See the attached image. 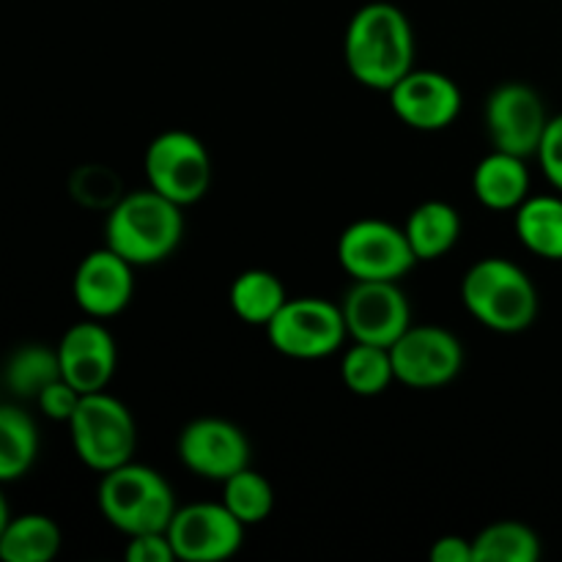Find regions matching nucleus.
Masks as SVG:
<instances>
[{
    "mask_svg": "<svg viewBox=\"0 0 562 562\" xmlns=\"http://www.w3.org/2000/svg\"><path fill=\"white\" fill-rule=\"evenodd\" d=\"M415 53L417 42L409 16L387 0L360 5L346 25V69L371 91L387 93L406 71L415 69Z\"/></svg>",
    "mask_w": 562,
    "mask_h": 562,
    "instance_id": "obj_1",
    "label": "nucleus"
},
{
    "mask_svg": "<svg viewBox=\"0 0 562 562\" xmlns=\"http://www.w3.org/2000/svg\"><path fill=\"white\" fill-rule=\"evenodd\" d=\"M184 239V206L157 190H132L108 209L104 245L132 267H154L179 250Z\"/></svg>",
    "mask_w": 562,
    "mask_h": 562,
    "instance_id": "obj_2",
    "label": "nucleus"
},
{
    "mask_svg": "<svg viewBox=\"0 0 562 562\" xmlns=\"http://www.w3.org/2000/svg\"><path fill=\"white\" fill-rule=\"evenodd\" d=\"M461 302L481 327L516 335L538 318V289L525 267L503 256H486L461 278Z\"/></svg>",
    "mask_w": 562,
    "mask_h": 562,
    "instance_id": "obj_3",
    "label": "nucleus"
},
{
    "mask_svg": "<svg viewBox=\"0 0 562 562\" xmlns=\"http://www.w3.org/2000/svg\"><path fill=\"white\" fill-rule=\"evenodd\" d=\"M97 505L113 530L132 538L168 530L179 499L162 472L132 459L104 472L97 486Z\"/></svg>",
    "mask_w": 562,
    "mask_h": 562,
    "instance_id": "obj_4",
    "label": "nucleus"
},
{
    "mask_svg": "<svg viewBox=\"0 0 562 562\" xmlns=\"http://www.w3.org/2000/svg\"><path fill=\"white\" fill-rule=\"evenodd\" d=\"M66 426H69L75 456L99 475L135 459V415L124 401L110 395L108 390L82 395Z\"/></svg>",
    "mask_w": 562,
    "mask_h": 562,
    "instance_id": "obj_5",
    "label": "nucleus"
},
{
    "mask_svg": "<svg viewBox=\"0 0 562 562\" xmlns=\"http://www.w3.org/2000/svg\"><path fill=\"white\" fill-rule=\"evenodd\" d=\"M143 173L151 190L187 209L201 201L212 187V154L195 132L165 130L146 146Z\"/></svg>",
    "mask_w": 562,
    "mask_h": 562,
    "instance_id": "obj_6",
    "label": "nucleus"
},
{
    "mask_svg": "<svg viewBox=\"0 0 562 562\" xmlns=\"http://www.w3.org/2000/svg\"><path fill=\"white\" fill-rule=\"evenodd\" d=\"M263 333L272 349L291 360H324L349 340L340 302L324 296H289Z\"/></svg>",
    "mask_w": 562,
    "mask_h": 562,
    "instance_id": "obj_7",
    "label": "nucleus"
},
{
    "mask_svg": "<svg viewBox=\"0 0 562 562\" xmlns=\"http://www.w3.org/2000/svg\"><path fill=\"white\" fill-rule=\"evenodd\" d=\"M340 269L351 280H404L417 267L404 225L362 217L346 225L335 247Z\"/></svg>",
    "mask_w": 562,
    "mask_h": 562,
    "instance_id": "obj_8",
    "label": "nucleus"
},
{
    "mask_svg": "<svg viewBox=\"0 0 562 562\" xmlns=\"http://www.w3.org/2000/svg\"><path fill=\"white\" fill-rule=\"evenodd\" d=\"M395 382L412 390L448 387L464 368V344L439 324H409L390 346Z\"/></svg>",
    "mask_w": 562,
    "mask_h": 562,
    "instance_id": "obj_9",
    "label": "nucleus"
},
{
    "mask_svg": "<svg viewBox=\"0 0 562 562\" xmlns=\"http://www.w3.org/2000/svg\"><path fill=\"white\" fill-rule=\"evenodd\" d=\"M349 340L393 346L412 324V305L398 280H351L340 300Z\"/></svg>",
    "mask_w": 562,
    "mask_h": 562,
    "instance_id": "obj_10",
    "label": "nucleus"
},
{
    "mask_svg": "<svg viewBox=\"0 0 562 562\" xmlns=\"http://www.w3.org/2000/svg\"><path fill=\"white\" fill-rule=\"evenodd\" d=\"M247 527L223 503L179 505L168 525L170 547L181 562H223L245 543Z\"/></svg>",
    "mask_w": 562,
    "mask_h": 562,
    "instance_id": "obj_11",
    "label": "nucleus"
},
{
    "mask_svg": "<svg viewBox=\"0 0 562 562\" xmlns=\"http://www.w3.org/2000/svg\"><path fill=\"white\" fill-rule=\"evenodd\" d=\"M549 124L547 104L541 93L521 80L499 82L486 99L488 140L499 151L516 157H536L543 130Z\"/></svg>",
    "mask_w": 562,
    "mask_h": 562,
    "instance_id": "obj_12",
    "label": "nucleus"
},
{
    "mask_svg": "<svg viewBox=\"0 0 562 562\" xmlns=\"http://www.w3.org/2000/svg\"><path fill=\"white\" fill-rule=\"evenodd\" d=\"M179 461L203 481L223 483L250 467V439L225 417H195L179 434Z\"/></svg>",
    "mask_w": 562,
    "mask_h": 562,
    "instance_id": "obj_13",
    "label": "nucleus"
},
{
    "mask_svg": "<svg viewBox=\"0 0 562 562\" xmlns=\"http://www.w3.org/2000/svg\"><path fill=\"white\" fill-rule=\"evenodd\" d=\"M395 119L415 132H442L464 108L459 82L437 69H412L387 91Z\"/></svg>",
    "mask_w": 562,
    "mask_h": 562,
    "instance_id": "obj_14",
    "label": "nucleus"
},
{
    "mask_svg": "<svg viewBox=\"0 0 562 562\" xmlns=\"http://www.w3.org/2000/svg\"><path fill=\"white\" fill-rule=\"evenodd\" d=\"M55 351H58L60 376L82 395L108 390V384L113 382L119 368V346L102 318L86 316L82 322L71 324L60 335Z\"/></svg>",
    "mask_w": 562,
    "mask_h": 562,
    "instance_id": "obj_15",
    "label": "nucleus"
},
{
    "mask_svg": "<svg viewBox=\"0 0 562 562\" xmlns=\"http://www.w3.org/2000/svg\"><path fill=\"white\" fill-rule=\"evenodd\" d=\"M71 296L86 316L108 322L130 307L135 296V267L108 245L97 247L77 263Z\"/></svg>",
    "mask_w": 562,
    "mask_h": 562,
    "instance_id": "obj_16",
    "label": "nucleus"
},
{
    "mask_svg": "<svg viewBox=\"0 0 562 562\" xmlns=\"http://www.w3.org/2000/svg\"><path fill=\"white\" fill-rule=\"evenodd\" d=\"M530 181L525 157L492 148L472 170V195L492 212H516L530 195Z\"/></svg>",
    "mask_w": 562,
    "mask_h": 562,
    "instance_id": "obj_17",
    "label": "nucleus"
},
{
    "mask_svg": "<svg viewBox=\"0 0 562 562\" xmlns=\"http://www.w3.org/2000/svg\"><path fill=\"white\" fill-rule=\"evenodd\" d=\"M461 214L453 203L448 201H423L406 217L404 231L415 250L417 261H439L448 256L461 239Z\"/></svg>",
    "mask_w": 562,
    "mask_h": 562,
    "instance_id": "obj_18",
    "label": "nucleus"
},
{
    "mask_svg": "<svg viewBox=\"0 0 562 562\" xmlns=\"http://www.w3.org/2000/svg\"><path fill=\"white\" fill-rule=\"evenodd\" d=\"M516 239L543 261H562V192L527 195L514 212Z\"/></svg>",
    "mask_w": 562,
    "mask_h": 562,
    "instance_id": "obj_19",
    "label": "nucleus"
},
{
    "mask_svg": "<svg viewBox=\"0 0 562 562\" xmlns=\"http://www.w3.org/2000/svg\"><path fill=\"white\" fill-rule=\"evenodd\" d=\"M285 300H289V291L283 280L269 269H245L236 274L228 289V305L234 316L261 329H267V324L278 316Z\"/></svg>",
    "mask_w": 562,
    "mask_h": 562,
    "instance_id": "obj_20",
    "label": "nucleus"
},
{
    "mask_svg": "<svg viewBox=\"0 0 562 562\" xmlns=\"http://www.w3.org/2000/svg\"><path fill=\"white\" fill-rule=\"evenodd\" d=\"M64 547V532L58 521L47 514L11 516L0 536V560L3 562H49Z\"/></svg>",
    "mask_w": 562,
    "mask_h": 562,
    "instance_id": "obj_21",
    "label": "nucleus"
},
{
    "mask_svg": "<svg viewBox=\"0 0 562 562\" xmlns=\"http://www.w3.org/2000/svg\"><path fill=\"white\" fill-rule=\"evenodd\" d=\"M38 426L20 404H0V483H14L38 459Z\"/></svg>",
    "mask_w": 562,
    "mask_h": 562,
    "instance_id": "obj_22",
    "label": "nucleus"
},
{
    "mask_svg": "<svg viewBox=\"0 0 562 562\" xmlns=\"http://www.w3.org/2000/svg\"><path fill=\"white\" fill-rule=\"evenodd\" d=\"M340 382L349 393L362 395V398L387 393L390 384L395 382L393 357L387 346L351 340V346H346L340 357Z\"/></svg>",
    "mask_w": 562,
    "mask_h": 562,
    "instance_id": "obj_23",
    "label": "nucleus"
},
{
    "mask_svg": "<svg viewBox=\"0 0 562 562\" xmlns=\"http://www.w3.org/2000/svg\"><path fill=\"white\" fill-rule=\"evenodd\" d=\"M543 547L530 525L516 519H499L472 536L475 562H536Z\"/></svg>",
    "mask_w": 562,
    "mask_h": 562,
    "instance_id": "obj_24",
    "label": "nucleus"
},
{
    "mask_svg": "<svg viewBox=\"0 0 562 562\" xmlns=\"http://www.w3.org/2000/svg\"><path fill=\"white\" fill-rule=\"evenodd\" d=\"M55 379H60L58 351L49 346L25 344L11 351V357L5 360L3 382L16 398L36 401V395Z\"/></svg>",
    "mask_w": 562,
    "mask_h": 562,
    "instance_id": "obj_25",
    "label": "nucleus"
},
{
    "mask_svg": "<svg viewBox=\"0 0 562 562\" xmlns=\"http://www.w3.org/2000/svg\"><path fill=\"white\" fill-rule=\"evenodd\" d=\"M223 499L220 503L236 516L245 527H256L261 521L269 519V514L274 510V488L267 481V475L252 467L234 472L231 477H225L223 483Z\"/></svg>",
    "mask_w": 562,
    "mask_h": 562,
    "instance_id": "obj_26",
    "label": "nucleus"
},
{
    "mask_svg": "<svg viewBox=\"0 0 562 562\" xmlns=\"http://www.w3.org/2000/svg\"><path fill=\"white\" fill-rule=\"evenodd\" d=\"M82 393L77 387H71L64 376L49 382L42 393L36 395V404L42 409L44 417L55 423H69L71 415H75L77 404H80Z\"/></svg>",
    "mask_w": 562,
    "mask_h": 562,
    "instance_id": "obj_27",
    "label": "nucleus"
},
{
    "mask_svg": "<svg viewBox=\"0 0 562 562\" xmlns=\"http://www.w3.org/2000/svg\"><path fill=\"white\" fill-rule=\"evenodd\" d=\"M536 159L538 165H541L549 184H552L558 192H562V113L549 115V124L547 130H543Z\"/></svg>",
    "mask_w": 562,
    "mask_h": 562,
    "instance_id": "obj_28",
    "label": "nucleus"
},
{
    "mask_svg": "<svg viewBox=\"0 0 562 562\" xmlns=\"http://www.w3.org/2000/svg\"><path fill=\"white\" fill-rule=\"evenodd\" d=\"M126 562H173V547H170L168 532H140V536L126 538L124 547Z\"/></svg>",
    "mask_w": 562,
    "mask_h": 562,
    "instance_id": "obj_29",
    "label": "nucleus"
},
{
    "mask_svg": "<svg viewBox=\"0 0 562 562\" xmlns=\"http://www.w3.org/2000/svg\"><path fill=\"white\" fill-rule=\"evenodd\" d=\"M428 560L431 562H475V554H472V538L456 536V532H448V536H439L437 541L428 549Z\"/></svg>",
    "mask_w": 562,
    "mask_h": 562,
    "instance_id": "obj_30",
    "label": "nucleus"
},
{
    "mask_svg": "<svg viewBox=\"0 0 562 562\" xmlns=\"http://www.w3.org/2000/svg\"><path fill=\"white\" fill-rule=\"evenodd\" d=\"M9 519H11V508H9V499H5L3 494V483H0V536H3Z\"/></svg>",
    "mask_w": 562,
    "mask_h": 562,
    "instance_id": "obj_31",
    "label": "nucleus"
}]
</instances>
